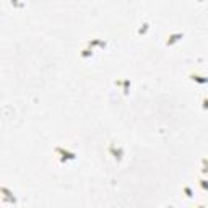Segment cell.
I'll list each match as a JSON object with an SVG mask.
<instances>
[{"label":"cell","instance_id":"obj_3","mask_svg":"<svg viewBox=\"0 0 208 208\" xmlns=\"http://www.w3.org/2000/svg\"><path fill=\"white\" fill-rule=\"evenodd\" d=\"M198 185L202 187L203 190H208V181H203V179H200L198 181Z\"/></svg>","mask_w":208,"mask_h":208},{"label":"cell","instance_id":"obj_5","mask_svg":"<svg viewBox=\"0 0 208 208\" xmlns=\"http://www.w3.org/2000/svg\"><path fill=\"white\" fill-rule=\"evenodd\" d=\"M203 107H205V109H208V99L206 98H203Z\"/></svg>","mask_w":208,"mask_h":208},{"label":"cell","instance_id":"obj_2","mask_svg":"<svg viewBox=\"0 0 208 208\" xmlns=\"http://www.w3.org/2000/svg\"><path fill=\"white\" fill-rule=\"evenodd\" d=\"M190 78H192L193 81L202 83V85H206V83H208V78H206V76H200V75H195V73H190Z\"/></svg>","mask_w":208,"mask_h":208},{"label":"cell","instance_id":"obj_6","mask_svg":"<svg viewBox=\"0 0 208 208\" xmlns=\"http://www.w3.org/2000/svg\"><path fill=\"white\" fill-rule=\"evenodd\" d=\"M197 208H205V206H202V205H198V206H197Z\"/></svg>","mask_w":208,"mask_h":208},{"label":"cell","instance_id":"obj_4","mask_svg":"<svg viewBox=\"0 0 208 208\" xmlns=\"http://www.w3.org/2000/svg\"><path fill=\"white\" fill-rule=\"evenodd\" d=\"M184 190H185V193H187V197L190 198V197H192V190H190V189L187 187V185H185V187H184Z\"/></svg>","mask_w":208,"mask_h":208},{"label":"cell","instance_id":"obj_1","mask_svg":"<svg viewBox=\"0 0 208 208\" xmlns=\"http://www.w3.org/2000/svg\"><path fill=\"white\" fill-rule=\"evenodd\" d=\"M55 153H60L62 155V158H60L62 161H72V159H75V158H76V155L73 151H67V150H63L60 146L55 148Z\"/></svg>","mask_w":208,"mask_h":208}]
</instances>
